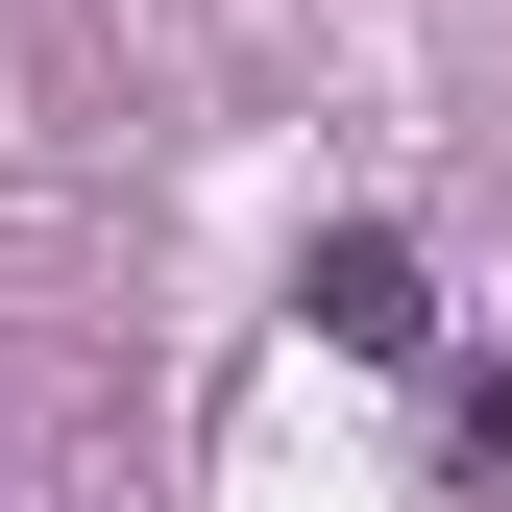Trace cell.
<instances>
[{"label": "cell", "mask_w": 512, "mask_h": 512, "mask_svg": "<svg viewBox=\"0 0 512 512\" xmlns=\"http://www.w3.org/2000/svg\"><path fill=\"white\" fill-rule=\"evenodd\" d=\"M317 342H342V366H439V269H415L391 220H342V244H317Z\"/></svg>", "instance_id": "1"}]
</instances>
